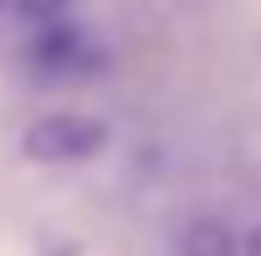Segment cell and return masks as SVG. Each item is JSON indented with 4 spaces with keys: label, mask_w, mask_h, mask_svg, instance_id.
Wrapping results in <instances>:
<instances>
[{
    "label": "cell",
    "mask_w": 261,
    "mask_h": 256,
    "mask_svg": "<svg viewBox=\"0 0 261 256\" xmlns=\"http://www.w3.org/2000/svg\"><path fill=\"white\" fill-rule=\"evenodd\" d=\"M107 123L86 118V112H48L21 134V149L38 166H80V160H96L107 149Z\"/></svg>",
    "instance_id": "6da1fadb"
},
{
    "label": "cell",
    "mask_w": 261,
    "mask_h": 256,
    "mask_svg": "<svg viewBox=\"0 0 261 256\" xmlns=\"http://www.w3.org/2000/svg\"><path fill=\"white\" fill-rule=\"evenodd\" d=\"M176 256H240V235H234L224 219H192V224L176 235Z\"/></svg>",
    "instance_id": "3957f363"
},
{
    "label": "cell",
    "mask_w": 261,
    "mask_h": 256,
    "mask_svg": "<svg viewBox=\"0 0 261 256\" xmlns=\"http://www.w3.org/2000/svg\"><path fill=\"white\" fill-rule=\"evenodd\" d=\"M0 6H6V0H0Z\"/></svg>",
    "instance_id": "8992f818"
},
{
    "label": "cell",
    "mask_w": 261,
    "mask_h": 256,
    "mask_svg": "<svg viewBox=\"0 0 261 256\" xmlns=\"http://www.w3.org/2000/svg\"><path fill=\"white\" fill-rule=\"evenodd\" d=\"M32 64H38L43 75H64L69 80V75H91V69L101 64V48L80 27H69V21L54 16V27L32 43Z\"/></svg>",
    "instance_id": "7a4b0ae2"
},
{
    "label": "cell",
    "mask_w": 261,
    "mask_h": 256,
    "mask_svg": "<svg viewBox=\"0 0 261 256\" xmlns=\"http://www.w3.org/2000/svg\"><path fill=\"white\" fill-rule=\"evenodd\" d=\"M240 256H261V229H251V235L240 240Z\"/></svg>",
    "instance_id": "5b68a950"
},
{
    "label": "cell",
    "mask_w": 261,
    "mask_h": 256,
    "mask_svg": "<svg viewBox=\"0 0 261 256\" xmlns=\"http://www.w3.org/2000/svg\"><path fill=\"white\" fill-rule=\"evenodd\" d=\"M64 6H69V0H16V11H21V16H32V21H54Z\"/></svg>",
    "instance_id": "277c9868"
}]
</instances>
